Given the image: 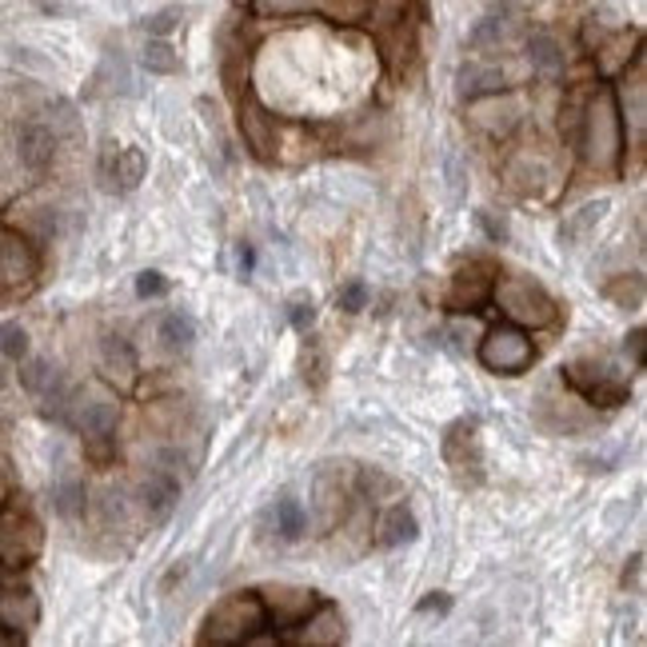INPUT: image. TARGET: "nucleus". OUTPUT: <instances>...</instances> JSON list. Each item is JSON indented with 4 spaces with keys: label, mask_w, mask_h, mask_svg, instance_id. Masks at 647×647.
<instances>
[{
    "label": "nucleus",
    "mask_w": 647,
    "mask_h": 647,
    "mask_svg": "<svg viewBox=\"0 0 647 647\" xmlns=\"http://www.w3.org/2000/svg\"><path fill=\"white\" fill-rule=\"evenodd\" d=\"M260 603H264L268 627H296L320 608V596L313 588H289V584H280V588L260 591Z\"/></svg>",
    "instance_id": "f8f14e48"
},
{
    "label": "nucleus",
    "mask_w": 647,
    "mask_h": 647,
    "mask_svg": "<svg viewBox=\"0 0 647 647\" xmlns=\"http://www.w3.org/2000/svg\"><path fill=\"white\" fill-rule=\"evenodd\" d=\"M4 388H9V360L0 356V396H4Z\"/></svg>",
    "instance_id": "a18cd8bd"
},
{
    "label": "nucleus",
    "mask_w": 647,
    "mask_h": 647,
    "mask_svg": "<svg viewBox=\"0 0 647 647\" xmlns=\"http://www.w3.org/2000/svg\"><path fill=\"white\" fill-rule=\"evenodd\" d=\"M36 277H40L36 248L21 232H4L0 236V304L28 296L36 289Z\"/></svg>",
    "instance_id": "423d86ee"
},
{
    "label": "nucleus",
    "mask_w": 647,
    "mask_h": 647,
    "mask_svg": "<svg viewBox=\"0 0 647 647\" xmlns=\"http://www.w3.org/2000/svg\"><path fill=\"white\" fill-rule=\"evenodd\" d=\"M101 368L116 388H132L137 384V352L128 344L125 336H105L101 344Z\"/></svg>",
    "instance_id": "aec40b11"
},
{
    "label": "nucleus",
    "mask_w": 647,
    "mask_h": 647,
    "mask_svg": "<svg viewBox=\"0 0 647 647\" xmlns=\"http://www.w3.org/2000/svg\"><path fill=\"white\" fill-rule=\"evenodd\" d=\"M475 224H480V228L487 232V240H496V244L508 240V220L496 216L492 209H480V212H475Z\"/></svg>",
    "instance_id": "e433bc0d"
},
{
    "label": "nucleus",
    "mask_w": 647,
    "mask_h": 647,
    "mask_svg": "<svg viewBox=\"0 0 647 647\" xmlns=\"http://www.w3.org/2000/svg\"><path fill=\"white\" fill-rule=\"evenodd\" d=\"M28 332H24V324L16 320H4L0 324V356L9 360V364H21L28 356Z\"/></svg>",
    "instance_id": "2f4dec72"
},
{
    "label": "nucleus",
    "mask_w": 647,
    "mask_h": 647,
    "mask_svg": "<svg viewBox=\"0 0 647 647\" xmlns=\"http://www.w3.org/2000/svg\"><path fill=\"white\" fill-rule=\"evenodd\" d=\"M644 344H647V332L644 328H632V332H627V356H632V364H636V368H644Z\"/></svg>",
    "instance_id": "79ce46f5"
},
{
    "label": "nucleus",
    "mask_w": 647,
    "mask_h": 647,
    "mask_svg": "<svg viewBox=\"0 0 647 647\" xmlns=\"http://www.w3.org/2000/svg\"><path fill=\"white\" fill-rule=\"evenodd\" d=\"M272 520H277V532L280 540H301L304 528H308V511H304L301 499H277V508H272Z\"/></svg>",
    "instance_id": "cd10ccee"
},
{
    "label": "nucleus",
    "mask_w": 647,
    "mask_h": 647,
    "mask_svg": "<svg viewBox=\"0 0 647 647\" xmlns=\"http://www.w3.org/2000/svg\"><path fill=\"white\" fill-rule=\"evenodd\" d=\"M579 149L596 173H620L624 168V116L615 108L612 89H600L584 108Z\"/></svg>",
    "instance_id": "f257e3e1"
},
{
    "label": "nucleus",
    "mask_w": 647,
    "mask_h": 647,
    "mask_svg": "<svg viewBox=\"0 0 647 647\" xmlns=\"http://www.w3.org/2000/svg\"><path fill=\"white\" fill-rule=\"evenodd\" d=\"M336 304H340L344 313H364V308H368V284H364V280H352V284H344V289H340V296H336Z\"/></svg>",
    "instance_id": "72a5a7b5"
},
{
    "label": "nucleus",
    "mask_w": 647,
    "mask_h": 647,
    "mask_svg": "<svg viewBox=\"0 0 647 647\" xmlns=\"http://www.w3.org/2000/svg\"><path fill=\"white\" fill-rule=\"evenodd\" d=\"M504 33H508V28H504V21H496V16H492V21H484V24H480V28L472 33V45H475V48L499 45V40H504Z\"/></svg>",
    "instance_id": "4c0bfd02"
},
{
    "label": "nucleus",
    "mask_w": 647,
    "mask_h": 647,
    "mask_svg": "<svg viewBox=\"0 0 647 647\" xmlns=\"http://www.w3.org/2000/svg\"><path fill=\"white\" fill-rule=\"evenodd\" d=\"M64 424H72L84 436H101V432H113L116 420H120V404L116 396L105 392V388H81V392H69L64 400V412H60Z\"/></svg>",
    "instance_id": "0eeeda50"
},
{
    "label": "nucleus",
    "mask_w": 647,
    "mask_h": 647,
    "mask_svg": "<svg viewBox=\"0 0 647 647\" xmlns=\"http://www.w3.org/2000/svg\"><path fill=\"white\" fill-rule=\"evenodd\" d=\"M603 212H608V200H591V204H584V209H576L572 216L560 224V244H579L588 232H596V224L603 220Z\"/></svg>",
    "instance_id": "a878e982"
},
{
    "label": "nucleus",
    "mask_w": 647,
    "mask_h": 647,
    "mask_svg": "<svg viewBox=\"0 0 647 647\" xmlns=\"http://www.w3.org/2000/svg\"><path fill=\"white\" fill-rule=\"evenodd\" d=\"M260 627H268L260 591H232V596H224L209 612L204 632H200V644H220V647L256 644Z\"/></svg>",
    "instance_id": "f03ea898"
},
{
    "label": "nucleus",
    "mask_w": 647,
    "mask_h": 647,
    "mask_svg": "<svg viewBox=\"0 0 647 647\" xmlns=\"http://www.w3.org/2000/svg\"><path fill=\"white\" fill-rule=\"evenodd\" d=\"M21 384L24 392L36 396L40 400V408H45V416H52V412H64V400H69V388H64V376H60V368L52 364V360H28L24 356V368H21Z\"/></svg>",
    "instance_id": "4468645a"
},
{
    "label": "nucleus",
    "mask_w": 647,
    "mask_h": 647,
    "mask_svg": "<svg viewBox=\"0 0 647 647\" xmlns=\"http://www.w3.org/2000/svg\"><path fill=\"white\" fill-rule=\"evenodd\" d=\"M612 96H615L620 116H624V125H632V132L644 137V128H647V77H644V57H639V52H636V60H632V69L624 64V81H620V89H612Z\"/></svg>",
    "instance_id": "dca6fc26"
},
{
    "label": "nucleus",
    "mask_w": 647,
    "mask_h": 647,
    "mask_svg": "<svg viewBox=\"0 0 647 647\" xmlns=\"http://www.w3.org/2000/svg\"><path fill=\"white\" fill-rule=\"evenodd\" d=\"M0 639H9V636H0Z\"/></svg>",
    "instance_id": "de8ad7c7"
},
{
    "label": "nucleus",
    "mask_w": 647,
    "mask_h": 647,
    "mask_svg": "<svg viewBox=\"0 0 647 647\" xmlns=\"http://www.w3.org/2000/svg\"><path fill=\"white\" fill-rule=\"evenodd\" d=\"M40 624V596L28 584H4L0 588V627L4 636H28Z\"/></svg>",
    "instance_id": "2eb2a0df"
},
{
    "label": "nucleus",
    "mask_w": 647,
    "mask_h": 647,
    "mask_svg": "<svg viewBox=\"0 0 647 647\" xmlns=\"http://www.w3.org/2000/svg\"><path fill=\"white\" fill-rule=\"evenodd\" d=\"M140 64H144L149 72H156V77H173V72H180V57H176V48L168 45L164 36H152L149 45H144Z\"/></svg>",
    "instance_id": "c85d7f7f"
},
{
    "label": "nucleus",
    "mask_w": 647,
    "mask_h": 647,
    "mask_svg": "<svg viewBox=\"0 0 647 647\" xmlns=\"http://www.w3.org/2000/svg\"><path fill=\"white\" fill-rule=\"evenodd\" d=\"M289 320H292V328H301V332H308V328L316 324L313 301H292V304H289Z\"/></svg>",
    "instance_id": "ea45409f"
},
{
    "label": "nucleus",
    "mask_w": 647,
    "mask_h": 647,
    "mask_svg": "<svg viewBox=\"0 0 647 647\" xmlns=\"http://www.w3.org/2000/svg\"><path fill=\"white\" fill-rule=\"evenodd\" d=\"M528 60H532L536 72H543V77H555V72L564 69V48L555 45V36L532 33V36H528Z\"/></svg>",
    "instance_id": "bb28decb"
},
{
    "label": "nucleus",
    "mask_w": 647,
    "mask_h": 647,
    "mask_svg": "<svg viewBox=\"0 0 647 647\" xmlns=\"http://www.w3.org/2000/svg\"><path fill=\"white\" fill-rule=\"evenodd\" d=\"M176 499H180V480L173 472H152L140 484V508L149 516V524H164L173 516Z\"/></svg>",
    "instance_id": "6ab92c4d"
},
{
    "label": "nucleus",
    "mask_w": 647,
    "mask_h": 647,
    "mask_svg": "<svg viewBox=\"0 0 647 647\" xmlns=\"http://www.w3.org/2000/svg\"><path fill=\"white\" fill-rule=\"evenodd\" d=\"M492 304L499 308V316L516 328H552L560 320V304L540 280L532 277H496L492 284Z\"/></svg>",
    "instance_id": "7ed1b4c3"
},
{
    "label": "nucleus",
    "mask_w": 647,
    "mask_h": 647,
    "mask_svg": "<svg viewBox=\"0 0 647 647\" xmlns=\"http://www.w3.org/2000/svg\"><path fill=\"white\" fill-rule=\"evenodd\" d=\"M52 508L60 520H81L84 516V480L72 472H60L52 484Z\"/></svg>",
    "instance_id": "b1692460"
},
{
    "label": "nucleus",
    "mask_w": 647,
    "mask_h": 647,
    "mask_svg": "<svg viewBox=\"0 0 647 647\" xmlns=\"http://www.w3.org/2000/svg\"><path fill=\"white\" fill-rule=\"evenodd\" d=\"M156 340H161L164 352L185 356V352H192V344H197V324L185 313H164L161 320H156Z\"/></svg>",
    "instance_id": "5701e85b"
},
{
    "label": "nucleus",
    "mask_w": 647,
    "mask_h": 647,
    "mask_svg": "<svg viewBox=\"0 0 647 647\" xmlns=\"http://www.w3.org/2000/svg\"><path fill=\"white\" fill-rule=\"evenodd\" d=\"M9 499V480H4V472H0V504Z\"/></svg>",
    "instance_id": "49530a36"
},
{
    "label": "nucleus",
    "mask_w": 647,
    "mask_h": 647,
    "mask_svg": "<svg viewBox=\"0 0 647 647\" xmlns=\"http://www.w3.org/2000/svg\"><path fill=\"white\" fill-rule=\"evenodd\" d=\"M57 156V132L48 125H24L21 128V161L33 173H45Z\"/></svg>",
    "instance_id": "4be33fe9"
},
{
    "label": "nucleus",
    "mask_w": 647,
    "mask_h": 647,
    "mask_svg": "<svg viewBox=\"0 0 647 647\" xmlns=\"http://www.w3.org/2000/svg\"><path fill=\"white\" fill-rule=\"evenodd\" d=\"M456 84H460V96H468V101H475V96H487V93H499L504 89V72L492 69V64H463L460 77H456Z\"/></svg>",
    "instance_id": "393cba45"
},
{
    "label": "nucleus",
    "mask_w": 647,
    "mask_h": 647,
    "mask_svg": "<svg viewBox=\"0 0 647 647\" xmlns=\"http://www.w3.org/2000/svg\"><path fill=\"white\" fill-rule=\"evenodd\" d=\"M236 260H240V277H244V280L252 277V264H256V256H252V248H248V244H240V252H236Z\"/></svg>",
    "instance_id": "c03bdc74"
},
{
    "label": "nucleus",
    "mask_w": 647,
    "mask_h": 647,
    "mask_svg": "<svg viewBox=\"0 0 647 647\" xmlns=\"http://www.w3.org/2000/svg\"><path fill=\"white\" fill-rule=\"evenodd\" d=\"M603 296L615 301L620 308H632V313H636V308H644V277H639V272H632V277H615L612 284L603 289Z\"/></svg>",
    "instance_id": "7c9ffc66"
},
{
    "label": "nucleus",
    "mask_w": 647,
    "mask_h": 647,
    "mask_svg": "<svg viewBox=\"0 0 647 647\" xmlns=\"http://www.w3.org/2000/svg\"><path fill=\"white\" fill-rule=\"evenodd\" d=\"M448 612H451L448 591H428V596L416 603V615H448Z\"/></svg>",
    "instance_id": "58836bf2"
},
{
    "label": "nucleus",
    "mask_w": 647,
    "mask_h": 647,
    "mask_svg": "<svg viewBox=\"0 0 647 647\" xmlns=\"http://www.w3.org/2000/svg\"><path fill=\"white\" fill-rule=\"evenodd\" d=\"M360 487H364V492L376 499V492H396V480H392V475H380L376 468H372V472L360 475Z\"/></svg>",
    "instance_id": "a19ab883"
},
{
    "label": "nucleus",
    "mask_w": 647,
    "mask_h": 647,
    "mask_svg": "<svg viewBox=\"0 0 647 647\" xmlns=\"http://www.w3.org/2000/svg\"><path fill=\"white\" fill-rule=\"evenodd\" d=\"M416 540H420V520L408 504H396V508L384 511L380 528H376V543L380 548H404V543H416Z\"/></svg>",
    "instance_id": "412c9836"
},
{
    "label": "nucleus",
    "mask_w": 647,
    "mask_h": 647,
    "mask_svg": "<svg viewBox=\"0 0 647 647\" xmlns=\"http://www.w3.org/2000/svg\"><path fill=\"white\" fill-rule=\"evenodd\" d=\"M444 460L460 484H480L484 480V444H480V424L475 420H456L444 432Z\"/></svg>",
    "instance_id": "6e6552de"
},
{
    "label": "nucleus",
    "mask_w": 647,
    "mask_h": 647,
    "mask_svg": "<svg viewBox=\"0 0 647 647\" xmlns=\"http://www.w3.org/2000/svg\"><path fill=\"white\" fill-rule=\"evenodd\" d=\"M292 644H304V647H336L348 639V627H344V615H340V608L328 600H320V608H316L308 620H301L296 624V632H292Z\"/></svg>",
    "instance_id": "f3484780"
},
{
    "label": "nucleus",
    "mask_w": 647,
    "mask_h": 647,
    "mask_svg": "<svg viewBox=\"0 0 647 647\" xmlns=\"http://www.w3.org/2000/svg\"><path fill=\"white\" fill-rule=\"evenodd\" d=\"M180 21H185V9H176V4H168V9L152 12V16H144L140 21V28L149 36H168L173 28H180Z\"/></svg>",
    "instance_id": "473e14b6"
},
{
    "label": "nucleus",
    "mask_w": 647,
    "mask_h": 647,
    "mask_svg": "<svg viewBox=\"0 0 647 647\" xmlns=\"http://www.w3.org/2000/svg\"><path fill=\"white\" fill-rule=\"evenodd\" d=\"M240 137L252 149L256 161H277V144H280L277 116L268 113L252 93L240 96Z\"/></svg>",
    "instance_id": "ddd939ff"
},
{
    "label": "nucleus",
    "mask_w": 647,
    "mask_h": 647,
    "mask_svg": "<svg viewBox=\"0 0 647 647\" xmlns=\"http://www.w3.org/2000/svg\"><path fill=\"white\" fill-rule=\"evenodd\" d=\"M332 0H252L256 16H304V12H328Z\"/></svg>",
    "instance_id": "c756f323"
},
{
    "label": "nucleus",
    "mask_w": 647,
    "mask_h": 647,
    "mask_svg": "<svg viewBox=\"0 0 647 647\" xmlns=\"http://www.w3.org/2000/svg\"><path fill=\"white\" fill-rule=\"evenodd\" d=\"M164 292H168V280H164V272H156V268H149V272H140L137 277L140 301H156V296H164Z\"/></svg>",
    "instance_id": "c9c22d12"
},
{
    "label": "nucleus",
    "mask_w": 647,
    "mask_h": 647,
    "mask_svg": "<svg viewBox=\"0 0 647 647\" xmlns=\"http://www.w3.org/2000/svg\"><path fill=\"white\" fill-rule=\"evenodd\" d=\"M101 176L108 180V188H125V192H132V188L149 176V156H144V149H137V144H128V149H120V152H116L113 144H105Z\"/></svg>",
    "instance_id": "a211bd4d"
},
{
    "label": "nucleus",
    "mask_w": 647,
    "mask_h": 647,
    "mask_svg": "<svg viewBox=\"0 0 647 647\" xmlns=\"http://www.w3.org/2000/svg\"><path fill=\"white\" fill-rule=\"evenodd\" d=\"M499 268L492 260H472V264H463L448 284V304L451 313H480L487 301H492V284H496Z\"/></svg>",
    "instance_id": "1a4fd4ad"
},
{
    "label": "nucleus",
    "mask_w": 647,
    "mask_h": 647,
    "mask_svg": "<svg viewBox=\"0 0 647 647\" xmlns=\"http://www.w3.org/2000/svg\"><path fill=\"white\" fill-rule=\"evenodd\" d=\"M468 116H472V125L480 128V132H487L492 140H504L516 132V125L524 120V105L520 96L511 93H487V96H475L472 105H468Z\"/></svg>",
    "instance_id": "9b49d317"
},
{
    "label": "nucleus",
    "mask_w": 647,
    "mask_h": 647,
    "mask_svg": "<svg viewBox=\"0 0 647 647\" xmlns=\"http://www.w3.org/2000/svg\"><path fill=\"white\" fill-rule=\"evenodd\" d=\"M564 380L596 408H620V404H627V400H632V388H627L620 376H612L608 368H591V364H567Z\"/></svg>",
    "instance_id": "9d476101"
},
{
    "label": "nucleus",
    "mask_w": 647,
    "mask_h": 647,
    "mask_svg": "<svg viewBox=\"0 0 647 647\" xmlns=\"http://www.w3.org/2000/svg\"><path fill=\"white\" fill-rule=\"evenodd\" d=\"M639 584H644V552L632 555V564H627V572H624V588L639 591Z\"/></svg>",
    "instance_id": "37998d69"
},
{
    "label": "nucleus",
    "mask_w": 647,
    "mask_h": 647,
    "mask_svg": "<svg viewBox=\"0 0 647 647\" xmlns=\"http://www.w3.org/2000/svg\"><path fill=\"white\" fill-rule=\"evenodd\" d=\"M45 552V524L24 504H0V564L28 567Z\"/></svg>",
    "instance_id": "20e7f679"
},
{
    "label": "nucleus",
    "mask_w": 647,
    "mask_h": 647,
    "mask_svg": "<svg viewBox=\"0 0 647 647\" xmlns=\"http://www.w3.org/2000/svg\"><path fill=\"white\" fill-rule=\"evenodd\" d=\"M480 364L496 376H524V372L536 364V344L528 328H516V324H496L492 332H484L480 340Z\"/></svg>",
    "instance_id": "39448f33"
},
{
    "label": "nucleus",
    "mask_w": 647,
    "mask_h": 647,
    "mask_svg": "<svg viewBox=\"0 0 647 647\" xmlns=\"http://www.w3.org/2000/svg\"><path fill=\"white\" fill-rule=\"evenodd\" d=\"M84 456L93 463H108L116 456L113 432H101V436H84Z\"/></svg>",
    "instance_id": "f704fd0d"
}]
</instances>
